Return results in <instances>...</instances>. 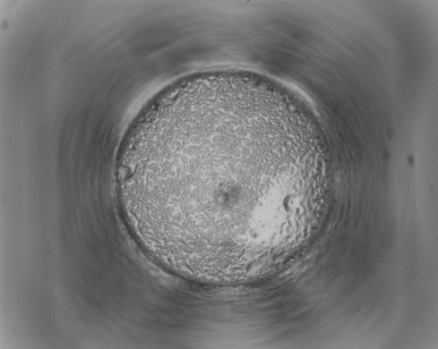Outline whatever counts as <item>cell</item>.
Listing matches in <instances>:
<instances>
[{
  "mask_svg": "<svg viewBox=\"0 0 438 349\" xmlns=\"http://www.w3.org/2000/svg\"><path fill=\"white\" fill-rule=\"evenodd\" d=\"M258 124L210 111L161 123L139 137L126 159L127 201L166 225L207 235L244 231L287 195L265 179Z\"/></svg>",
  "mask_w": 438,
  "mask_h": 349,
  "instance_id": "cell-1",
  "label": "cell"
}]
</instances>
